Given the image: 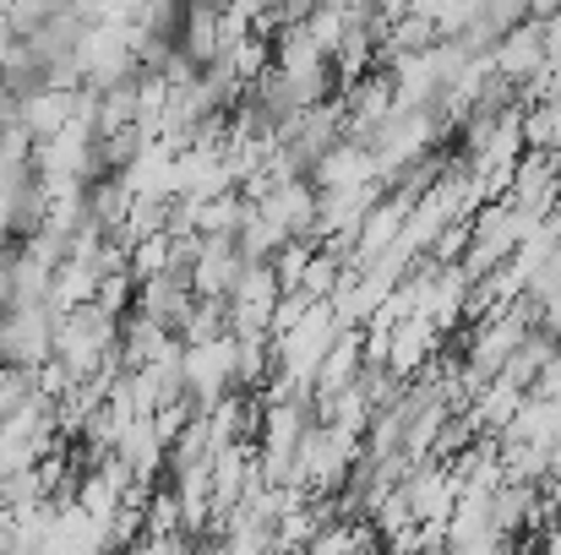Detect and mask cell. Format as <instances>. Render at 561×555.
<instances>
[{
    "label": "cell",
    "mask_w": 561,
    "mask_h": 555,
    "mask_svg": "<svg viewBox=\"0 0 561 555\" xmlns=\"http://www.w3.org/2000/svg\"><path fill=\"white\" fill-rule=\"evenodd\" d=\"M60 305L38 300V305H11L5 327H0V360L22 370H38L44 360H55V338H60Z\"/></svg>",
    "instance_id": "1"
},
{
    "label": "cell",
    "mask_w": 561,
    "mask_h": 555,
    "mask_svg": "<svg viewBox=\"0 0 561 555\" xmlns=\"http://www.w3.org/2000/svg\"><path fill=\"white\" fill-rule=\"evenodd\" d=\"M196 207V234H240V223H245V196L240 190H218V196H207V201H191Z\"/></svg>",
    "instance_id": "15"
},
{
    "label": "cell",
    "mask_w": 561,
    "mask_h": 555,
    "mask_svg": "<svg viewBox=\"0 0 561 555\" xmlns=\"http://www.w3.org/2000/svg\"><path fill=\"white\" fill-rule=\"evenodd\" d=\"M557 11H561V0H529V16H540V22L557 16Z\"/></svg>",
    "instance_id": "17"
},
{
    "label": "cell",
    "mask_w": 561,
    "mask_h": 555,
    "mask_svg": "<svg viewBox=\"0 0 561 555\" xmlns=\"http://www.w3.org/2000/svg\"><path fill=\"white\" fill-rule=\"evenodd\" d=\"M524 148L561 159V99H535L524 104Z\"/></svg>",
    "instance_id": "14"
},
{
    "label": "cell",
    "mask_w": 561,
    "mask_h": 555,
    "mask_svg": "<svg viewBox=\"0 0 561 555\" xmlns=\"http://www.w3.org/2000/svg\"><path fill=\"white\" fill-rule=\"evenodd\" d=\"M170 344H181V333H170V327L153 322L148 311H126V316H121V360H126V370L153 366Z\"/></svg>",
    "instance_id": "11"
},
{
    "label": "cell",
    "mask_w": 561,
    "mask_h": 555,
    "mask_svg": "<svg viewBox=\"0 0 561 555\" xmlns=\"http://www.w3.org/2000/svg\"><path fill=\"white\" fill-rule=\"evenodd\" d=\"M557 196H561V159H551V153H524L502 201H513L518 212H529L535 223H546V212L557 207Z\"/></svg>",
    "instance_id": "6"
},
{
    "label": "cell",
    "mask_w": 561,
    "mask_h": 555,
    "mask_svg": "<svg viewBox=\"0 0 561 555\" xmlns=\"http://www.w3.org/2000/svg\"><path fill=\"white\" fill-rule=\"evenodd\" d=\"M137 311H148L153 322H164L170 333H181V327H186V316L196 311L191 273L170 267V273H159V278H142V284H137Z\"/></svg>",
    "instance_id": "8"
},
{
    "label": "cell",
    "mask_w": 561,
    "mask_h": 555,
    "mask_svg": "<svg viewBox=\"0 0 561 555\" xmlns=\"http://www.w3.org/2000/svg\"><path fill=\"white\" fill-rule=\"evenodd\" d=\"M436 355H442V327H436V322H425V316H403V322H392V338H387V370H392L398 381L425 375V370L436 366Z\"/></svg>",
    "instance_id": "7"
},
{
    "label": "cell",
    "mask_w": 561,
    "mask_h": 555,
    "mask_svg": "<svg viewBox=\"0 0 561 555\" xmlns=\"http://www.w3.org/2000/svg\"><path fill=\"white\" fill-rule=\"evenodd\" d=\"M0 375H5V360H0Z\"/></svg>",
    "instance_id": "18"
},
{
    "label": "cell",
    "mask_w": 561,
    "mask_h": 555,
    "mask_svg": "<svg viewBox=\"0 0 561 555\" xmlns=\"http://www.w3.org/2000/svg\"><path fill=\"white\" fill-rule=\"evenodd\" d=\"M245 267L251 262H245V251H240L234 234H202V245L191 256V289H196V300H229L240 289Z\"/></svg>",
    "instance_id": "4"
},
{
    "label": "cell",
    "mask_w": 561,
    "mask_h": 555,
    "mask_svg": "<svg viewBox=\"0 0 561 555\" xmlns=\"http://www.w3.org/2000/svg\"><path fill=\"white\" fill-rule=\"evenodd\" d=\"M366 181H381V170H376L371 148L366 142H339L322 164H317V175H311V185L317 190H344V185H366Z\"/></svg>",
    "instance_id": "12"
},
{
    "label": "cell",
    "mask_w": 561,
    "mask_h": 555,
    "mask_svg": "<svg viewBox=\"0 0 561 555\" xmlns=\"http://www.w3.org/2000/svg\"><path fill=\"white\" fill-rule=\"evenodd\" d=\"M284 305V284L273 273V262H251L240 289L229 294V333L234 338H251V333H267L273 338V316Z\"/></svg>",
    "instance_id": "2"
},
{
    "label": "cell",
    "mask_w": 561,
    "mask_h": 555,
    "mask_svg": "<svg viewBox=\"0 0 561 555\" xmlns=\"http://www.w3.org/2000/svg\"><path fill=\"white\" fill-rule=\"evenodd\" d=\"M491 60H496V71L524 93L529 82H540L546 77V66H551V55H546V22L540 16H529V22H518L496 49H491Z\"/></svg>",
    "instance_id": "5"
},
{
    "label": "cell",
    "mask_w": 561,
    "mask_h": 555,
    "mask_svg": "<svg viewBox=\"0 0 561 555\" xmlns=\"http://www.w3.org/2000/svg\"><path fill=\"white\" fill-rule=\"evenodd\" d=\"M77 93H82V88H77ZM77 93H66V88H38V93H27L22 109H16V126H22L33 142L60 137V131L77 120Z\"/></svg>",
    "instance_id": "9"
},
{
    "label": "cell",
    "mask_w": 561,
    "mask_h": 555,
    "mask_svg": "<svg viewBox=\"0 0 561 555\" xmlns=\"http://www.w3.org/2000/svg\"><path fill=\"white\" fill-rule=\"evenodd\" d=\"M88 5V16L93 22H121V27H137L142 16H148V5L153 0H82Z\"/></svg>",
    "instance_id": "16"
},
{
    "label": "cell",
    "mask_w": 561,
    "mask_h": 555,
    "mask_svg": "<svg viewBox=\"0 0 561 555\" xmlns=\"http://www.w3.org/2000/svg\"><path fill=\"white\" fill-rule=\"evenodd\" d=\"M234 366H240V344L234 333L207 338V344H186V392L196 408H213L218 397L234 392Z\"/></svg>",
    "instance_id": "3"
},
{
    "label": "cell",
    "mask_w": 561,
    "mask_h": 555,
    "mask_svg": "<svg viewBox=\"0 0 561 555\" xmlns=\"http://www.w3.org/2000/svg\"><path fill=\"white\" fill-rule=\"evenodd\" d=\"M524 386L518 381H507V375H496V381H485L480 386V397L469 403V414H474V425H480V436H502L513 419H518V408H524Z\"/></svg>",
    "instance_id": "13"
},
{
    "label": "cell",
    "mask_w": 561,
    "mask_h": 555,
    "mask_svg": "<svg viewBox=\"0 0 561 555\" xmlns=\"http://www.w3.org/2000/svg\"><path fill=\"white\" fill-rule=\"evenodd\" d=\"M360 370H366V327H344L339 344H333V355L317 370V403L350 392V386L360 381Z\"/></svg>",
    "instance_id": "10"
}]
</instances>
